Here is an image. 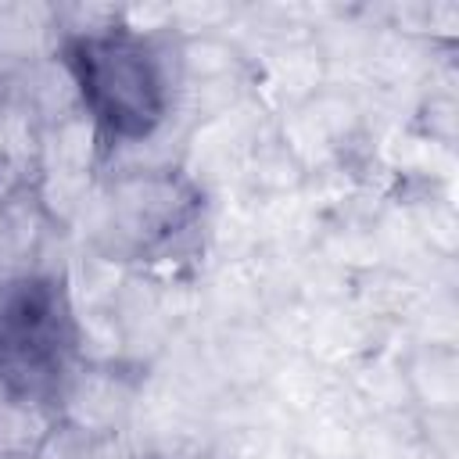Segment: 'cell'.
<instances>
[{
    "label": "cell",
    "mask_w": 459,
    "mask_h": 459,
    "mask_svg": "<svg viewBox=\"0 0 459 459\" xmlns=\"http://www.w3.org/2000/svg\"><path fill=\"white\" fill-rule=\"evenodd\" d=\"M75 355V323L65 290L47 276L0 287V387L18 402L57 398Z\"/></svg>",
    "instance_id": "1"
},
{
    "label": "cell",
    "mask_w": 459,
    "mask_h": 459,
    "mask_svg": "<svg viewBox=\"0 0 459 459\" xmlns=\"http://www.w3.org/2000/svg\"><path fill=\"white\" fill-rule=\"evenodd\" d=\"M68 65L86 108L108 133L140 140L161 122L169 104L165 75L151 47L133 32L82 36L72 43Z\"/></svg>",
    "instance_id": "2"
}]
</instances>
